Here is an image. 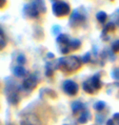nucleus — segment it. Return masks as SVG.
<instances>
[{
    "label": "nucleus",
    "instance_id": "obj_1",
    "mask_svg": "<svg viewBox=\"0 0 119 125\" xmlns=\"http://www.w3.org/2000/svg\"><path fill=\"white\" fill-rule=\"evenodd\" d=\"M80 66H81V61L78 57L69 56L58 60V67L63 72H74L77 71Z\"/></svg>",
    "mask_w": 119,
    "mask_h": 125
},
{
    "label": "nucleus",
    "instance_id": "obj_6",
    "mask_svg": "<svg viewBox=\"0 0 119 125\" xmlns=\"http://www.w3.org/2000/svg\"><path fill=\"white\" fill-rule=\"evenodd\" d=\"M63 91L65 94H68V95L73 96L78 91V86H77L76 83L74 81H72V80H66L63 83Z\"/></svg>",
    "mask_w": 119,
    "mask_h": 125
},
{
    "label": "nucleus",
    "instance_id": "obj_11",
    "mask_svg": "<svg viewBox=\"0 0 119 125\" xmlns=\"http://www.w3.org/2000/svg\"><path fill=\"white\" fill-rule=\"evenodd\" d=\"M97 19L99 22H104V20L107 19V14L103 12H100L97 14Z\"/></svg>",
    "mask_w": 119,
    "mask_h": 125
},
{
    "label": "nucleus",
    "instance_id": "obj_2",
    "mask_svg": "<svg viewBox=\"0 0 119 125\" xmlns=\"http://www.w3.org/2000/svg\"><path fill=\"white\" fill-rule=\"evenodd\" d=\"M45 6L43 0H32L25 8L24 12L31 18H37L41 13H44Z\"/></svg>",
    "mask_w": 119,
    "mask_h": 125
},
{
    "label": "nucleus",
    "instance_id": "obj_9",
    "mask_svg": "<svg viewBox=\"0 0 119 125\" xmlns=\"http://www.w3.org/2000/svg\"><path fill=\"white\" fill-rule=\"evenodd\" d=\"M5 45H6V38H5V35L3 33L2 29L0 27V51L3 50Z\"/></svg>",
    "mask_w": 119,
    "mask_h": 125
},
{
    "label": "nucleus",
    "instance_id": "obj_10",
    "mask_svg": "<svg viewBox=\"0 0 119 125\" xmlns=\"http://www.w3.org/2000/svg\"><path fill=\"white\" fill-rule=\"evenodd\" d=\"M14 74H15V76H17V77H23V76H25L26 72L23 67L17 66V67H15V69H14Z\"/></svg>",
    "mask_w": 119,
    "mask_h": 125
},
{
    "label": "nucleus",
    "instance_id": "obj_4",
    "mask_svg": "<svg viewBox=\"0 0 119 125\" xmlns=\"http://www.w3.org/2000/svg\"><path fill=\"white\" fill-rule=\"evenodd\" d=\"M100 80L98 78V76H94V77L90 78L89 80H86V81L83 83V89L89 93V94H93L95 93L96 91L100 88Z\"/></svg>",
    "mask_w": 119,
    "mask_h": 125
},
{
    "label": "nucleus",
    "instance_id": "obj_12",
    "mask_svg": "<svg viewBox=\"0 0 119 125\" xmlns=\"http://www.w3.org/2000/svg\"><path fill=\"white\" fill-rule=\"evenodd\" d=\"M6 2V0H0V8H3Z\"/></svg>",
    "mask_w": 119,
    "mask_h": 125
},
{
    "label": "nucleus",
    "instance_id": "obj_3",
    "mask_svg": "<svg viewBox=\"0 0 119 125\" xmlns=\"http://www.w3.org/2000/svg\"><path fill=\"white\" fill-rule=\"evenodd\" d=\"M58 43L59 50L63 54H66L71 50H76L80 46V42L78 40H70L69 37L65 36V35H60L58 37Z\"/></svg>",
    "mask_w": 119,
    "mask_h": 125
},
{
    "label": "nucleus",
    "instance_id": "obj_5",
    "mask_svg": "<svg viewBox=\"0 0 119 125\" xmlns=\"http://www.w3.org/2000/svg\"><path fill=\"white\" fill-rule=\"evenodd\" d=\"M53 13L57 17L66 16L70 13V5L63 1H57L53 4Z\"/></svg>",
    "mask_w": 119,
    "mask_h": 125
},
{
    "label": "nucleus",
    "instance_id": "obj_7",
    "mask_svg": "<svg viewBox=\"0 0 119 125\" xmlns=\"http://www.w3.org/2000/svg\"><path fill=\"white\" fill-rule=\"evenodd\" d=\"M22 125H41L39 119L34 115H26L21 121Z\"/></svg>",
    "mask_w": 119,
    "mask_h": 125
},
{
    "label": "nucleus",
    "instance_id": "obj_8",
    "mask_svg": "<svg viewBox=\"0 0 119 125\" xmlns=\"http://www.w3.org/2000/svg\"><path fill=\"white\" fill-rule=\"evenodd\" d=\"M37 85V79L35 78V76H30L27 77L25 80H24V83H23V86L24 88L27 89V91H32L33 88H35V86Z\"/></svg>",
    "mask_w": 119,
    "mask_h": 125
}]
</instances>
